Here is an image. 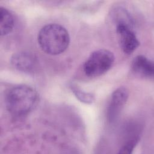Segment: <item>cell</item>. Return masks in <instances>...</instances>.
<instances>
[{
  "mask_svg": "<svg viewBox=\"0 0 154 154\" xmlns=\"http://www.w3.org/2000/svg\"><path fill=\"white\" fill-rule=\"evenodd\" d=\"M37 40L43 51L49 55H56L67 49L70 43V36L67 29L62 25L49 23L40 29Z\"/></svg>",
  "mask_w": 154,
  "mask_h": 154,
  "instance_id": "1",
  "label": "cell"
},
{
  "mask_svg": "<svg viewBox=\"0 0 154 154\" xmlns=\"http://www.w3.org/2000/svg\"><path fill=\"white\" fill-rule=\"evenodd\" d=\"M37 100V93L32 88L26 85H19L11 88L7 93L5 105L11 114L22 116L33 109Z\"/></svg>",
  "mask_w": 154,
  "mask_h": 154,
  "instance_id": "2",
  "label": "cell"
},
{
  "mask_svg": "<svg viewBox=\"0 0 154 154\" xmlns=\"http://www.w3.org/2000/svg\"><path fill=\"white\" fill-rule=\"evenodd\" d=\"M114 61L112 52L105 49H99L90 55L84 64L83 69L88 76H99L111 67Z\"/></svg>",
  "mask_w": 154,
  "mask_h": 154,
  "instance_id": "3",
  "label": "cell"
},
{
  "mask_svg": "<svg viewBox=\"0 0 154 154\" xmlns=\"http://www.w3.org/2000/svg\"><path fill=\"white\" fill-rule=\"evenodd\" d=\"M116 32L119 36L120 46L126 54H131L140 45L133 26L128 24H117Z\"/></svg>",
  "mask_w": 154,
  "mask_h": 154,
  "instance_id": "4",
  "label": "cell"
},
{
  "mask_svg": "<svg viewBox=\"0 0 154 154\" xmlns=\"http://www.w3.org/2000/svg\"><path fill=\"white\" fill-rule=\"evenodd\" d=\"M129 96L128 89L120 87L112 93L107 111V118L111 123L115 122L119 118Z\"/></svg>",
  "mask_w": 154,
  "mask_h": 154,
  "instance_id": "5",
  "label": "cell"
},
{
  "mask_svg": "<svg viewBox=\"0 0 154 154\" xmlns=\"http://www.w3.org/2000/svg\"><path fill=\"white\" fill-rule=\"evenodd\" d=\"M11 63L13 66L18 70L29 72L35 66V58L32 53L22 51L14 54L11 57Z\"/></svg>",
  "mask_w": 154,
  "mask_h": 154,
  "instance_id": "6",
  "label": "cell"
},
{
  "mask_svg": "<svg viewBox=\"0 0 154 154\" xmlns=\"http://www.w3.org/2000/svg\"><path fill=\"white\" fill-rule=\"evenodd\" d=\"M132 69L137 75L145 78H153L154 66L153 62L143 55L135 57L132 63Z\"/></svg>",
  "mask_w": 154,
  "mask_h": 154,
  "instance_id": "7",
  "label": "cell"
},
{
  "mask_svg": "<svg viewBox=\"0 0 154 154\" xmlns=\"http://www.w3.org/2000/svg\"><path fill=\"white\" fill-rule=\"evenodd\" d=\"M14 18L11 13L5 8H0V30L1 35L10 33L14 27Z\"/></svg>",
  "mask_w": 154,
  "mask_h": 154,
  "instance_id": "8",
  "label": "cell"
},
{
  "mask_svg": "<svg viewBox=\"0 0 154 154\" xmlns=\"http://www.w3.org/2000/svg\"><path fill=\"white\" fill-rule=\"evenodd\" d=\"M111 15L116 25L117 24H128L134 26V22L131 15L123 8H116L113 10Z\"/></svg>",
  "mask_w": 154,
  "mask_h": 154,
  "instance_id": "9",
  "label": "cell"
},
{
  "mask_svg": "<svg viewBox=\"0 0 154 154\" xmlns=\"http://www.w3.org/2000/svg\"><path fill=\"white\" fill-rule=\"evenodd\" d=\"M70 87L72 92L81 102L85 103H91L94 100V97L91 93L84 91L81 88L72 84L70 86Z\"/></svg>",
  "mask_w": 154,
  "mask_h": 154,
  "instance_id": "10",
  "label": "cell"
},
{
  "mask_svg": "<svg viewBox=\"0 0 154 154\" xmlns=\"http://www.w3.org/2000/svg\"><path fill=\"white\" fill-rule=\"evenodd\" d=\"M139 137L138 136H135L131 137L129 139L120 149L119 153H131L139 141Z\"/></svg>",
  "mask_w": 154,
  "mask_h": 154,
  "instance_id": "11",
  "label": "cell"
}]
</instances>
